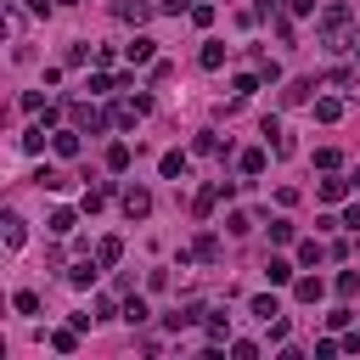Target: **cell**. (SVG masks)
Segmentation results:
<instances>
[{"mask_svg":"<svg viewBox=\"0 0 360 360\" xmlns=\"http://www.w3.org/2000/svg\"><path fill=\"white\" fill-rule=\"evenodd\" d=\"M197 62H202V68H219V62H225V45H214V39H208V45L197 51Z\"/></svg>","mask_w":360,"mask_h":360,"instance_id":"obj_22","label":"cell"},{"mask_svg":"<svg viewBox=\"0 0 360 360\" xmlns=\"http://www.w3.org/2000/svg\"><path fill=\"white\" fill-rule=\"evenodd\" d=\"M264 276H270V287H287V281H292V264H287V259H270Z\"/></svg>","mask_w":360,"mask_h":360,"instance_id":"obj_19","label":"cell"},{"mask_svg":"<svg viewBox=\"0 0 360 360\" xmlns=\"http://www.w3.org/2000/svg\"><path fill=\"white\" fill-rule=\"evenodd\" d=\"M338 349H343V343H338V338H321V343H315V360H332V354H338Z\"/></svg>","mask_w":360,"mask_h":360,"instance_id":"obj_32","label":"cell"},{"mask_svg":"<svg viewBox=\"0 0 360 360\" xmlns=\"http://www.w3.org/2000/svg\"><path fill=\"white\" fill-rule=\"evenodd\" d=\"M11 304H17V309H22V315H34V309H39V292H28V287H22V292H17V298H11Z\"/></svg>","mask_w":360,"mask_h":360,"instance_id":"obj_27","label":"cell"},{"mask_svg":"<svg viewBox=\"0 0 360 360\" xmlns=\"http://www.w3.org/2000/svg\"><path fill=\"white\" fill-rule=\"evenodd\" d=\"M236 169H242V174H264V152H259V146H248V152L236 158Z\"/></svg>","mask_w":360,"mask_h":360,"instance_id":"obj_17","label":"cell"},{"mask_svg":"<svg viewBox=\"0 0 360 360\" xmlns=\"http://www.w3.org/2000/svg\"><path fill=\"white\" fill-rule=\"evenodd\" d=\"M343 197H349V180H343V174L321 180V202H343Z\"/></svg>","mask_w":360,"mask_h":360,"instance_id":"obj_11","label":"cell"},{"mask_svg":"<svg viewBox=\"0 0 360 360\" xmlns=\"http://www.w3.org/2000/svg\"><path fill=\"white\" fill-rule=\"evenodd\" d=\"M73 124H84V129H107L112 118H107V112H96L90 101H73Z\"/></svg>","mask_w":360,"mask_h":360,"instance_id":"obj_4","label":"cell"},{"mask_svg":"<svg viewBox=\"0 0 360 360\" xmlns=\"http://www.w3.org/2000/svg\"><path fill=\"white\" fill-rule=\"evenodd\" d=\"M141 112H152V96H129V101H118V107H112V124H135Z\"/></svg>","mask_w":360,"mask_h":360,"instance_id":"obj_3","label":"cell"},{"mask_svg":"<svg viewBox=\"0 0 360 360\" xmlns=\"http://www.w3.org/2000/svg\"><path fill=\"white\" fill-rule=\"evenodd\" d=\"M73 225H79V219H73V208H56V214L45 219V231H51V236H68Z\"/></svg>","mask_w":360,"mask_h":360,"instance_id":"obj_12","label":"cell"},{"mask_svg":"<svg viewBox=\"0 0 360 360\" xmlns=\"http://www.w3.org/2000/svg\"><path fill=\"white\" fill-rule=\"evenodd\" d=\"M112 11H118V17H124V22H146V17H152V11H146V6H141V0H118V6H112Z\"/></svg>","mask_w":360,"mask_h":360,"instance_id":"obj_15","label":"cell"},{"mask_svg":"<svg viewBox=\"0 0 360 360\" xmlns=\"http://www.w3.org/2000/svg\"><path fill=\"white\" fill-rule=\"evenodd\" d=\"M152 51H158V39H146V34H141V39H129V45H124V56H129V62H135V68H141V62H152Z\"/></svg>","mask_w":360,"mask_h":360,"instance_id":"obj_7","label":"cell"},{"mask_svg":"<svg viewBox=\"0 0 360 360\" xmlns=\"http://www.w3.org/2000/svg\"><path fill=\"white\" fill-rule=\"evenodd\" d=\"M191 259H202V264H214V259H219V236H208V231H202V236L191 242Z\"/></svg>","mask_w":360,"mask_h":360,"instance_id":"obj_9","label":"cell"},{"mask_svg":"<svg viewBox=\"0 0 360 360\" xmlns=\"http://www.w3.org/2000/svg\"><path fill=\"white\" fill-rule=\"evenodd\" d=\"M338 292H343V298H354V292H360V276H354V270H343V276H338Z\"/></svg>","mask_w":360,"mask_h":360,"instance_id":"obj_26","label":"cell"},{"mask_svg":"<svg viewBox=\"0 0 360 360\" xmlns=\"http://www.w3.org/2000/svg\"><path fill=\"white\" fill-rule=\"evenodd\" d=\"M107 169H112V174H124V169H129V146H124V141H112V146H107Z\"/></svg>","mask_w":360,"mask_h":360,"instance_id":"obj_16","label":"cell"},{"mask_svg":"<svg viewBox=\"0 0 360 360\" xmlns=\"http://www.w3.org/2000/svg\"><path fill=\"white\" fill-rule=\"evenodd\" d=\"M219 197H231V180H208V186L197 191V214H208V208H214Z\"/></svg>","mask_w":360,"mask_h":360,"instance_id":"obj_5","label":"cell"},{"mask_svg":"<svg viewBox=\"0 0 360 360\" xmlns=\"http://www.w3.org/2000/svg\"><path fill=\"white\" fill-rule=\"evenodd\" d=\"M309 90H315V84H309V79H298V84H287V101H309Z\"/></svg>","mask_w":360,"mask_h":360,"instance_id":"obj_30","label":"cell"},{"mask_svg":"<svg viewBox=\"0 0 360 360\" xmlns=\"http://www.w3.org/2000/svg\"><path fill=\"white\" fill-rule=\"evenodd\" d=\"M321 259H326L321 242H304V248H298V264H321Z\"/></svg>","mask_w":360,"mask_h":360,"instance_id":"obj_25","label":"cell"},{"mask_svg":"<svg viewBox=\"0 0 360 360\" xmlns=\"http://www.w3.org/2000/svg\"><path fill=\"white\" fill-rule=\"evenodd\" d=\"M354 62H360V39H354Z\"/></svg>","mask_w":360,"mask_h":360,"instance_id":"obj_33","label":"cell"},{"mask_svg":"<svg viewBox=\"0 0 360 360\" xmlns=\"http://www.w3.org/2000/svg\"><path fill=\"white\" fill-rule=\"evenodd\" d=\"M45 146V124H34V129H22V152H39Z\"/></svg>","mask_w":360,"mask_h":360,"instance_id":"obj_24","label":"cell"},{"mask_svg":"<svg viewBox=\"0 0 360 360\" xmlns=\"http://www.w3.org/2000/svg\"><path fill=\"white\" fill-rule=\"evenodd\" d=\"M253 315H259V321H276L281 309H276V298H253Z\"/></svg>","mask_w":360,"mask_h":360,"instance_id":"obj_28","label":"cell"},{"mask_svg":"<svg viewBox=\"0 0 360 360\" xmlns=\"http://www.w3.org/2000/svg\"><path fill=\"white\" fill-rule=\"evenodd\" d=\"M292 298H298V304H315V298H321V281H315V276H298V281H292Z\"/></svg>","mask_w":360,"mask_h":360,"instance_id":"obj_13","label":"cell"},{"mask_svg":"<svg viewBox=\"0 0 360 360\" xmlns=\"http://www.w3.org/2000/svg\"><path fill=\"white\" fill-rule=\"evenodd\" d=\"M124 321H129V326H141V321H146V304H141V298H129V304H124Z\"/></svg>","mask_w":360,"mask_h":360,"instance_id":"obj_29","label":"cell"},{"mask_svg":"<svg viewBox=\"0 0 360 360\" xmlns=\"http://www.w3.org/2000/svg\"><path fill=\"white\" fill-rule=\"evenodd\" d=\"M96 270H101V264H90V259H84V264H73V270H68V281H73V287H90V281H96Z\"/></svg>","mask_w":360,"mask_h":360,"instance_id":"obj_21","label":"cell"},{"mask_svg":"<svg viewBox=\"0 0 360 360\" xmlns=\"http://www.w3.org/2000/svg\"><path fill=\"white\" fill-rule=\"evenodd\" d=\"M0 236H6V248H22V219L6 214V219H0Z\"/></svg>","mask_w":360,"mask_h":360,"instance_id":"obj_18","label":"cell"},{"mask_svg":"<svg viewBox=\"0 0 360 360\" xmlns=\"http://www.w3.org/2000/svg\"><path fill=\"white\" fill-rule=\"evenodd\" d=\"M158 169H163V180H180V174H186V158H180V152H163Z\"/></svg>","mask_w":360,"mask_h":360,"instance_id":"obj_20","label":"cell"},{"mask_svg":"<svg viewBox=\"0 0 360 360\" xmlns=\"http://www.w3.org/2000/svg\"><path fill=\"white\" fill-rule=\"evenodd\" d=\"M270 242H292V225L287 219H270Z\"/></svg>","mask_w":360,"mask_h":360,"instance_id":"obj_31","label":"cell"},{"mask_svg":"<svg viewBox=\"0 0 360 360\" xmlns=\"http://www.w3.org/2000/svg\"><path fill=\"white\" fill-rule=\"evenodd\" d=\"M343 34H349V6H326V11H321V45H332V51H338V45H354V39H343Z\"/></svg>","mask_w":360,"mask_h":360,"instance_id":"obj_1","label":"cell"},{"mask_svg":"<svg viewBox=\"0 0 360 360\" xmlns=\"http://www.w3.org/2000/svg\"><path fill=\"white\" fill-rule=\"evenodd\" d=\"M124 214H129V219H146V214H152V191H146V186H124Z\"/></svg>","mask_w":360,"mask_h":360,"instance_id":"obj_2","label":"cell"},{"mask_svg":"<svg viewBox=\"0 0 360 360\" xmlns=\"http://www.w3.org/2000/svg\"><path fill=\"white\" fill-rule=\"evenodd\" d=\"M118 253H124V242H118V236H101V242H96V264H101V270H112V264H118Z\"/></svg>","mask_w":360,"mask_h":360,"instance_id":"obj_6","label":"cell"},{"mask_svg":"<svg viewBox=\"0 0 360 360\" xmlns=\"http://www.w3.org/2000/svg\"><path fill=\"white\" fill-rule=\"evenodd\" d=\"M315 118H321V124H338V118H343V101H338V96H321V101H315Z\"/></svg>","mask_w":360,"mask_h":360,"instance_id":"obj_10","label":"cell"},{"mask_svg":"<svg viewBox=\"0 0 360 360\" xmlns=\"http://www.w3.org/2000/svg\"><path fill=\"white\" fill-rule=\"evenodd\" d=\"M51 146H56V158H79V129H56Z\"/></svg>","mask_w":360,"mask_h":360,"instance_id":"obj_8","label":"cell"},{"mask_svg":"<svg viewBox=\"0 0 360 360\" xmlns=\"http://www.w3.org/2000/svg\"><path fill=\"white\" fill-rule=\"evenodd\" d=\"M34 180H39V186H45V191H62V186H68V174H62V169H39V174H34Z\"/></svg>","mask_w":360,"mask_h":360,"instance_id":"obj_23","label":"cell"},{"mask_svg":"<svg viewBox=\"0 0 360 360\" xmlns=\"http://www.w3.org/2000/svg\"><path fill=\"white\" fill-rule=\"evenodd\" d=\"M51 349H56V354H73V349H79V326H62V332H51Z\"/></svg>","mask_w":360,"mask_h":360,"instance_id":"obj_14","label":"cell"}]
</instances>
